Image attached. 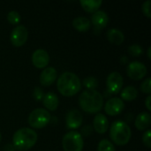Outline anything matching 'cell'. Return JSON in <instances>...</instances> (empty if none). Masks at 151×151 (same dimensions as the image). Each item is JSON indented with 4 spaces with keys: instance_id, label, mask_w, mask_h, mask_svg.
Returning <instances> with one entry per match:
<instances>
[{
    "instance_id": "8992f818",
    "label": "cell",
    "mask_w": 151,
    "mask_h": 151,
    "mask_svg": "<svg viewBox=\"0 0 151 151\" xmlns=\"http://www.w3.org/2000/svg\"><path fill=\"white\" fill-rule=\"evenodd\" d=\"M50 112L43 108H37L31 111L28 116V124L31 127L41 129L45 127L50 121Z\"/></svg>"
},
{
    "instance_id": "52a82bcc",
    "label": "cell",
    "mask_w": 151,
    "mask_h": 151,
    "mask_svg": "<svg viewBox=\"0 0 151 151\" xmlns=\"http://www.w3.org/2000/svg\"><path fill=\"white\" fill-rule=\"evenodd\" d=\"M27 36L28 32L27 27L24 25H17L10 35V40L14 46L20 47L26 43Z\"/></svg>"
},
{
    "instance_id": "5b68a950",
    "label": "cell",
    "mask_w": 151,
    "mask_h": 151,
    "mask_svg": "<svg viewBox=\"0 0 151 151\" xmlns=\"http://www.w3.org/2000/svg\"><path fill=\"white\" fill-rule=\"evenodd\" d=\"M62 146L65 151H81L84 146L83 138L79 132L72 130L64 135Z\"/></svg>"
},
{
    "instance_id": "7402d4cb",
    "label": "cell",
    "mask_w": 151,
    "mask_h": 151,
    "mask_svg": "<svg viewBox=\"0 0 151 151\" xmlns=\"http://www.w3.org/2000/svg\"><path fill=\"white\" fill-rule=\"evenodd\" d=\"M82 84L88 90H95L98 87V80L94 76H88L83 80Z\"/></svg>"
},
{
    "instance_id": "9c48e42d",
    "label": "cell",
    "mask_w": 151,
    "mask_h": 151,
    "mask_svg": "<svg viewBox=\"0 0 151 151\" xmlns=\"http://www.w3.org/2000/svg\"><path fill=\"white\" fill-rule=\"evenodd\" d=\"M124 80L122 75L118 72L111 73L106 80L107 89L111 94H118L123 87Z\"/></svg>"
},
{
    "instance_id": "d6986e66",
    "label": "cell",
    "mask_w": 151,
    "mask_h": 151,
    "mask_svg": "<svg viewBox=\"0 0 151 151\" xmlns=\"http://www.w3.org/2000/svg\"><path fill=\"white\" fill-rule=\"evenodd\" d=\"M73 27L77 31L86 32V31H88L90 28L91 22H90L89 19H88L87 17L81 16V17H77V18L73 19Z\"/></svg>"
},
{
    "instance_id": "5bb4252c",
    "label": "cell",
    "mask_w": 151,
    "mask_h": 151,
    "mask_svg": "<svg viewBox=\"0 0 151 151\" xmlns=\"http://www.w3.org/2000/svg\"><path fill=\"white\" fill-rule=\"evenodd\" d=\"M90 22L94 25V27L96 28L102 29V28L105 27L109 22L108 14L103 10H98L92 14Z\"/></svg>"
},
{
    "instance_id": "7a4b0ae2",
    "label": "cell",
    "mask_w": 151,
    "mask_h": 151,
    "mask_svg": "<svg viewBox=\"0 0 151 151\" xmlns=\"http://www.w3.org/2000/svg\"><path fill=\"white\" fill-rule=\"evenodd\" d=\"M81 108L88 113H98L104 107V97L97 90H85L79 97Z\"/></svg>"
},
{
    "instance_id": "ac0fdd59",
    "label": "cell",
    "mask_w": 151,
    "mask_h": 151,
    "mask_svg": "<svg viewBox=\"0 0 151 151\" xmlns=\"http://www.w3.org/2000/svg\"><path fill=\"white\" fill-rule=\"evenodd\" d=\"M107 39L113 44L120 45L125 40L124 33L118 28H111L106 33Z\"/></svg>"
},
{
    "instance_id": "d4e9b609",
    "label": "cell",
    "mask_w": 151,
    "mask_h": 151,
    "mask_svg": "<svg viewBox=\"0 0 151 151\" xmlns=\"http://www.w3.org/2000/svg\"><path fill=\"white\" fill-rule=\"evenodd\" d=\"M143 52V49L139 44H132L128 47V53L133 57H139Z\"/></svg>"
},
{
    "instance_id": "603a6c76",
    "label": "cell",
    "mask_w": 151,
    "mask_h": 151,
    "mask_svg": "<svg viewBox=\"0 0 151 151\" xmlns=\"http://www.w3.org/2000/svg\"><path fill=\"white\" fill-rule=\"evenodd\" d=\"M97 151H116V149L111 142L107 139H103L98 143Z\"/></svg>"
},
{
    "instance_id": "4dcf8cb0",
    "label": "cell",
    "mask_w": 151,
    "mask_h": 151,
    "mask_svg": "<svg viewBox=\"0 0 151 151\" xmlns=\"http://www.w3.org/2000/svg\"><path fill=\"white\" fill-rule=\"evenodd\" d=\"M150 101H151V96H147V98H146V100H145V105H146V107H147V109L149 110V111H151V104H150Z\"/></svg>"
},
{
    "instance_id": "4fadbf2b",
    "label": "cell",
    "mask_w": 151,
    "mask_h": 151,
    "mask_svg": "<svg viewBox=\"0 0 151 151\" xmlns=\"http://www.w3.org/2000/svg\"><path fill=\"white\" fill-rule=\"evenodd\" d=\"M57 78H58L57 70L52 66H49V67H45L42 71L39 81L42 86L49 87L57 80Z\"/></svg>"
},
{
    "instance_id": "1f68e13d",
    "label": "cell",
    "mask_w": 151,
    "mask_h": 151,
    "mask_svg": "<svg viewBox=\"0 0 151 151\" xmlns=\"http://www.w3.org/2000/svg\"><path fill=\"white\" fill-rule=\"evenodd\" d=\"M150 50H151V47L150 46L149 48H148V58L150 59L151 58V55H150Z\"/></svg>"
},
{
    "instance_id": "2e32d148",
    "label": "cell",
    "mask_w": 151,
    "mask_h": 151,
    "mask_svg": "<svg viewBox=\"0 0 151 151\" xmlns=\"http://www.w3.org/2000/svg\"><path fill=\"white\" fill-rule=\"evenodd\" d=\"M42 101L45 108L49 111H54L58 107L59 100L57 94H55L54 92H48L44 94V96Z\"/></svg>"
},
{
    "instance_id": "484cf974",
    "label": "cell",
    "mask_w": 151,
    "mask_h": 151,
    "mask_svg": "<svg viewBox=\"0 0 151 151\" xmlns=\"http://www.w3.org/2000/svg\"><path fill=\"white\" fill-rule=\"evenodd\" d=\"M141 89L144 94H148L149 96L151 94V79L150 78H147L146 80H144V81H142V83L141 84Z\"/></svg>"
},
{
    "instance_id": "ba28073f",
    "label": "cell",
    "mask_w": 151,
    "mask_h": 151,
    "mask_svg": "<svg viewBox=\"0 0 151 151\" xmlns=\"http://www.w3.org/2000/svg\"><path fill=\"white\" fill-rule=\"evenodd\" d=\"M127 73L131 79L140 81L146 76L147 66L140 61H133L128 64Z\"/></svg>"
},
{
    "instance_id": "44dd1931",
    "label": "cell",
    "mask_w": 151,
    "mask_h": 151,
    "mask_svg": "<svg viewBox=\"0 0 151 151\" xmlns=\"http://www.w3.org/2000/svg\"><path fill=\"white\" fill-rule=\"evenodd\" d=\"M121 98L125 101H134L138 96V90L134 86H127L120 93Z\"/></svg>"
},
{
    "instance_id": "9a60e30c",
    "label": "cell",
    "mask_w": 151,
    "mask_h": 151,
    "mask_svg": "<svg viewBox=\"0 0 151 151\" xmlns=\"http://www.w3.org/2000/svg\"><path fill=\"white\" fill-rule=\"evenodd\" d=\"M93 128L98 134H105L109 129V122L106 116L103 113H97L93 120Z\"/></svg>"
},
{
    "instance_id": "83f0119b",
    "label": "cell",
    "mask_w": 151,
    "mask_h": 151,
    "mask_svg": "<svg viewBox=\"0 0 151 151\" xmlns=\"http://www.w3.org/2000/svg\"><path fill=\"white\" fill-rule=\"evenodd\" d=\"M33 96L35 99V101H41L42 100L43 96H44V93L42 88L40 87H35L34 91H33Z\"/></svg>"
},
{
    "instance_id": "ffe728a7",
    "label": "cell",
    "mask_w": 151,
    "mask_h": 151,
    "mask_svg": "<svg viewBox=\"0 0 151 151\" xmlns=\"http://www.w3.org/2000/svg\"><path fill=\"white\" fill-rule=\"evenodd\" d=\"M80 4L86 12L94 13L98 11L103 2L102 0H81Z\"/></svg>"
},
{
    "instance_id": "f546056e",
    "label": "cell",
    "mask_w": 151,
    "mask_h": 151,
    "mask_svg": "<svg viewBox=\"0 0 151 151\" xmlns=\"http://www.w3.org/2000/svg\"><path fill=\"white\" fill-rule=\"evenodd\" d=\"M92 132H93V127L91 126H84L81 128L80 134H81V136L83 135V136L88 137V136H90L92 134Z\"/></svg>"
},
{
    "instance_id": "30bf717a",
    "label": "cell",
    "mask_w": 151,
    "mask_h": 151,
    "mask_svg": "<svg viewBox=\"0 0 151 151\" xmlns=\"http://www.w3.org/2000/svg\"><path fill=\"white\" fill-rule=\"evenodd\" d=\"M125 108V104L122 99L119 97H112L109 99L104 105L105 112L110 116H116L122 112Z\"/></svg>"
},
{
    "instance_id": "d6a6232c",
    "label": "cell",
    "mask_w": 151,
    "mask_h": 151,
    "mask_svg": "<svg viewBox=\"0 0 151 151\" xmlns=\"http://www.w3.org/2000/svg\"><path fill=\"white\" fill-rule=\"evenodd\" d=\"M121 60H122V61H123V63H124V62L127 61V58L126 56H123V57L121 58Z\"/></svg>"
},
{
    "instance_id": "f1b7e54d",
    "label": "cell",
    "mask_w": 151,
    "mask_h": 151,
    "mask_svg": "<svg viewBox=\"0 0 151 151\" xmlns=\"http://www.w3.org/2000/svg\"><path fill=\"white\" fill-rule=\"evenodd\" d=\"M150 135H151L150 129H148V130L143 134V135H142V142H143V144H144L148 149H150L151 148Z\"/></svg>"
},
{
    "instance_id": "8fae6325",
    "label": "cell",
    "mask_w": 151,
    "mask_h": 151,
    "mask_svg": "<svg viewBox=\"0 0 151 151\" xmlns=\"http://www.w3.org/2000/svg\"><path fill=\"white\" fill-rule=\"evenodd\" d=\"M83 116L77 109L70 110L65 117V125L68 129H77L82 125Z\"/></svg>"
},
{
    "instance_id": "836d02e7",
    "label": "cell",
    "mask_w": 151,
    "mask_h": 151,
    "mask_svg": "<svg viewBox=\"0 0 151 151\" xmlns=\"http://www.w3.org/2000/svg\"><path fill=\"white\" fill-rule=\"evenodd\" d=\"M1 141H2V134H1V133H0V142H1Z\"/></svg>"
},
{
    "instance_id": "cb8c5ba5",
    "label": "cell",
    "mask_w": 151,
    "mask_h": 151,
    "mask_svg": "<svg viewBox=\"0 0 151 151\" xmlns=\"http://www.w3.org/2000/svg\"><path fill=\"white\" fill-rule=\"evenodd\" d=\"M20 19H21V17L19 13L16 11H11L7 14V20L9 23L12 25H18L20 22Z\"/></svg>"
},
{
    "instance_id": "7c38bea8",
    "label": "cell",
    "mask_w": 151,
    "mask_h": 151,
    "mask_svg": "<svg viewBox=\"0 0 151 151\" xmlns=\"http://www.w3.org/2000/svg\"><path fill=\"white\" fill-rule=\"evenodd\" d=\"M31 60L33 65L37 68H45L50 62L49 53L43 49L35 50L31 57Z\"/></svg>"
},
{
    "instance_id": "277c9868",
    "label": "cell",
    "mask_w": 151,
    "mask_h": 151,
    "mask_svg": "<svg viewBox=\"0 0 151 151\" xmlns=\"http://www.w3.org/2000/svg\"><path fill=\"white\" fill-rule=\"evenodd\" d=\"M110 136L115 144L123 146L129 142L132 131L127 123L122 120H116L110 127Z\"/></svg>"
},
{
    "instance_id": "3957f363",
    "label": "cell",
    "mask_w": 151,
    "mask_h": 151,
    "mask_svg": "<svg viewBox=\"0 0 151 151\" xmlns=\"http://www.w3.org/2000/svg\"><path fill=\"white\" fill-rule=\"evenodd\" d=\"M36 132L29 127L18 129L12 136V143L15 150L19 151L28 150L37 142Z\"/></svg>"
},
{
    "instance_id": "4316f807",
    "label": "cell",
    "mask_w": 151,
    "mask_h": 151,
    "mask_svg": "<svg viewBox=\"0 0 151 151\" xmlns=\"http://www.w3.org/2000/svg\"><path fill=\"white\" fill-rule=\"evenodd\" d=\"M142 12L144 13L145 16H147L148 18H151V1L150 0H147L145 1L142 5Z\"/></svg>"
},
{
    "instance_id": "6da1fadb",
    "label": "cell",
    "mask_w": 151,
    "mask_h": 151,
    "mask_svg": "<svg viewBox=\"0 0 151 151\" xmlns=\"http://www.w3.org/2000/svg\"><path fill=\"white\" fill-rule=\"evenodd\" d=\"M57 88L61 95L65 96H73L81 90V82L75 73L65 72L58 78Z\"/></svg>"
},
{
    "instance_id": "e0dca14e",
    "label": "cell",
    "mask_w": 151,
    "mask_h": 151,
    "mask_svg": "<svg viewBox=\"0 0 151 151\" xmlns=\"http://www.w3.org/2000/svg\"><path fill=\"white\" fill-rule=\"evenodd\" d=\"M151 124V115L148 111H142L139 113L135 119L134 125L137 129L143 131L150 127Z\"/></svg>"
}]
</instances>
